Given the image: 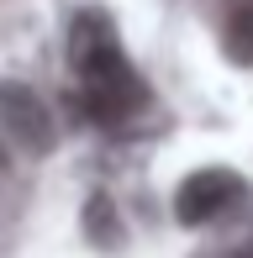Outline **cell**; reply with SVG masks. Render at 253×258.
Instances as JSON below:
<instances>
[{
  "label": "cell",
  "instance_id": "1",
  "mask_svg": "<svg viewBox=\"0 0 253 258\" xmlns=\"http://www.w3.org/2000/svg\"><path fill=\"white\" fill-rule=\"evenodd\" d=\"M69 58H74L79 105H85L90 121L116 126V121H126L132 111H143L148 90H143V79H137V69L126 63V53L116 48V32L106 27V16H79V21H74Z\"/></svg>",
  "mask_w": 253,
  "mask_h": 258
},
{
  "label": "cell",
  "instance_id": "4",
  "mask_svg": "<svg viewBox=\"0 0 253 258\" xmlns=\"http://www.w3.org/2000/svg\"><path fill=\"white\" fill-rule=\"evenodd\" d=\"M227 48H232V58L253 63V6H243L232 16V27H227Z\"/></svg>",
  "mask_w": 253,
  "mask_h": 258
},
{
  "label": "cell",
  "instance_id": "2",
  "mask_svg": "<svg viewBox=\"0 0 253 258\" xmlns=\"http://www.w3.org/2000/svg\"><path fill=\"white\" fill-rule=\"evenodd\" d=\"M237 201H243V179H237V174H227V169H201V174H190V179L179 184L174 211H179L185 227H201V221H216L222 211H232Z\"/></svg>",
  "mask_w": 253,
  "mask_h": 258
},
{
  "label": "cell",
  "instance_id": "3",
  "mask_svg": "<svg viewBox=\"0 0 253 258\" xmlns=\"http://www.w3.org/2000/svg\"><path fill=\"white\" fill-rule=\"evenodd\" d=\"M0 116H6V126H16L27 143H48V111H42L32 95L6 90V95H0Z\"/></svg>",
  "mask_w": 253,
  "mask_h": 258
}]
</instances>
